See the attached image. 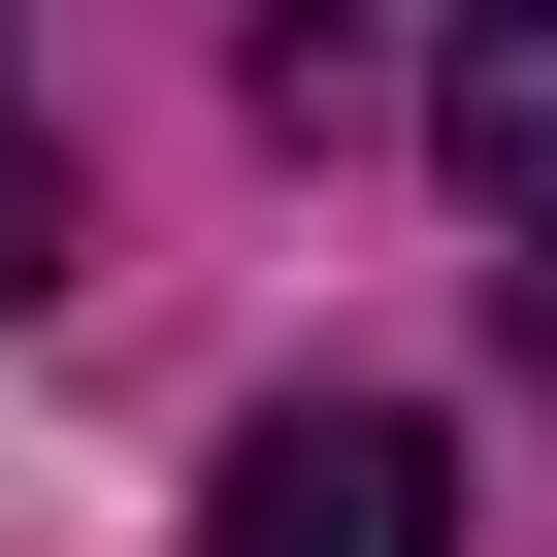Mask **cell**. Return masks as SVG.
Here are the masks:
<instances>
[{"instance_id": "6da1fadb", "label": "cell", "mask_w": 557, "mask_h": 557, "mask_svg": "<svg viewBox=\"0 0 557 557\" xmlns=\"http://www.w3.org/2000/svg\"><path fill=\"white\" fill-rule=\"evenodd\" d=\"M197 557H459V426L426 394H262L230 492H197Z\"/></svg>"}, {"instance_id": "7a4b0ae2", "label": "cell", "mask_w": 557, "mask_h": 557, "mask_svg": "<svg viewBox=\"0 0 557 557\" xmlns=\"http://www.w3.org/2000/svg\"><path fill=\"white\" fill-rule=\"evenodd\" d=\"M426 132H459V197H492V262H524V361H557V34H459Z\"/></svg>"}, {"instance_id": "3957f363", "label": "cell", "mask_w": 557, "mask_h": 557, "mask_svg": "<svg viewBox=\"0 0 557 557\" xmlns=\"http://www.w3.org/2000/svg\"><path fill=\"white\" fill-rule=\"evenodd\" d=\"M34 262H66V132L0 99V296H34Z\"/></svg>"}]
</instances>
